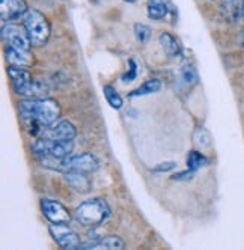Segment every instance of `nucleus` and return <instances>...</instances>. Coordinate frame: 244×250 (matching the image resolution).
<instances>
[{
  "label": "nucleus",
  "mask_w": 244,
  "mask_h": 250,
  "mask_svg": "<svg viewBox=\"0 0 244 250\" xmlns=\"http://www.w3.org/2000/svg\"><path fill=\"white\" fill-rule=\"evenodd\" d=\"M20 113L23 119L38 121L44 127L53 125L61 116V105L50 98H27L20 101Z\"/></svg>",
  "instance_id": "nucleus-1"
},
{
  "label": "nucleus",
  "mask_w": 244,
  "mask_h": 250,
  "mask_svg": "<svg viewBox=\"0 0 244 250\" xmlns=\"http://www.w3.org/2000/svg\"><path fill=\"white\" fill-rule=\"evenodd\" d=\"M109 216H110L109 204L100 198L84 201L74 211L76 220L80 222L83 226H89V228H95L101 225L104 220H107Z\"/></svg>",
  "instance_id": "nucleus-2"
},
{
  "label": "nucleus",
  "mask_w": 244,
  "mask_h": 250,
  "mask_svg": "<svg viewBox=\"0 0 244 250\" xmlns=\"http://www.w3.org/2000/svg\"><path fill=\"white\" fill-rule=\"evenodd\" d=\"M42 166L50 167L53 170L59 172H83V173H91L98 169V160L89 154V152H83L79 155H69L62 160H48L44 162Z\"/></svg>",
  "instance_id": "nucleus-3"
},
{
  "label": "nucleus",
  "mask_w": 244,
  "mask_h": 250,
  "mask_svg": "<svg viewBox=\"0 0 244 250\" xmlns=\"http://www.w3.org/2000/svg\"><path fill=\"white\" fill-rule=\"evenodd\" d=\"M32 151L41 163L48 160H62L71 155L73 140H53L42 137L32 145Z\"/></svg>",
  "instance_id": "nucleus-4"
},
{
  "label": "nucleus",
  "mask_w": 244,
  "mask_h": 250,
  "mask_svg": "<svg viewBox=\"0 0 244 250\" xmlns=\"http://www.w3.org/2000/svg\"><path fill=\"white\" fill-rule=\"evenodd\" d=\"M23 26L27 30L32 45L42 47L47 44L50 35H51V26H50V21L47 20V17L42 12H40L37 9H30L24 15Z\"/></svg>",
  "instance_id": "nucleus-5"
},
{
  "label": "nucleus",
  "mask_w": 244,
  "mask_h": 250,
  "mask_svg": "<svg viewBox=\"0 0 244 250\" xmlns=\"http://www.w3.org/2000/svg\"><path fill=\"white\" fill-rule=\"evenodd\" d=\"M2 40L6 44V47H12L23 53H30L32 42L24 26L15 24V23H3Z\"/></svg>",
  "instance_id": "nucleus-6"
},
{
  "label": "nucleus",
  "mask_w": 244,
  "mask_h": 250,
  "mask_svg": "<svg viewBox=\"0 0 244 250\" xmlns=\"http://www.w3.org/2000/svg\"><path fill=\"white\" fill-rule=\"evenodd\" d=\"M48 229H50L51 237L55 238V241L62 249H66V250H77V249H80L81 241H80L79 235L68 225H65V223H62V225L51 223Z\"/></svg>",
  "instance_id": "nucleus-7"
},
{
  "label": "nucleus",
  "mask_w": 244,
  "mask_h": 250,
  "mask_svg": "<svg viewBox=\"0 0 244 250\" xmlns=\"http://www.w3.org/2000/svg\"><path fill=\"white\" fill-rule=\"evenodd\" d=\"M41 211L44 217L50 223H58V225H69L71 222V212L68 211L66 207H63L61 202L53 199H42L41 201Z\"/></svg>",
  "instance_id": "nucleus-8"
},
{
  "label": "nucleus",
  "mask_w": 244,
  "mask_h": 250,
  "mask_svg": "<svg viewBox=\"0 0 244 250\" xmlns=\"http://www.w3.org/2000/svg\"><path fill=\"white\" fill-rule=\"evenodd\" d=\"M29 12L26 0H0V15L2 21H14Z\"/></svg>",
  "instance_id": "nucleus-9"
},
{
  "label": "nucleus",
  "mask_w": 244,
  "mask_h": 250,
  "mask_svg": "<svg viewBox=\"0 0 244 250\" xmlns=\"http://www.w3.org/2000/svg\"><path fill=\"white\" fill-rule=\"evenodd\" d=\"M77 130L69 121H59L44 130L42 137L53 140H74Z\"/></svg>",
  "instance_id": "nucleus-10"
},
{
  "label": "nucleus",
  "mask_w": 244,
  "mask_h": 250,
  "mask_svg": "<svg viewBox=\"0 0 244 250\" xmlns=\"http://www.w3.org/2000/svg\"><path fill=\"white\" fill-rule=\"evenodd\" d=\"M80 249L83 250H121L124 249V241L119 237H106V238H98L95 241H88V243H81Z\"/></svg>",
  "instance_id": "nucleus-11"
},
{
  "label": "nucleus",
  "mask_w": 244,
  "mask_h": 250,
  "mask_svg": "<svg viewBox=\"0 0 244 250\" xmlns=\"http://www.w3.org/2000/svg\"><path fill=\"white\" fill-rule=\"evenodd\" d=\"M15 94H19L26 98H47L48 95V87L40 82V80H32L26 86L17 89Z\"/></svg>",
  "instance_id": "nucleus-12"
},
{
  "label": "nucleus",
  "mask_w": 244,
  "mask_h": 250,
  "mask_svg": "<svg viewBox=\"0 0 244 250\" xmlns=\"http://www.w3.org/2000/svg\"><path fill=\"white\" fill-rule=\"evenodd\" d=\"M8 76L11 79V83H12V87L14 91L17 89H20L23 86H26L29 82H32V74L30 71L26 69V66H15V65H11L8 68Z\"/></svg>",
  "instance_id": "nucleus-13"
},
{
  "label": "nucleus",
  "mask_w": 244,
  "mask_h": 250,
  "mask_svg": "<svg viewBox=\"0 0 244 250\" xmlns=\"http://www.w3.org/2000/svg\"><path fill=\"white\" fill-rule=\"evenodd\" d=\"M159 44H160L162 50L170 58H177V56L181 55V44H180V41L175 37H173L172 33H169V32H162L159 35Z\"/></svg>",
  "instance_id": "nucleus-14"
},
{
  "label": "nucleus",
  "mask_w": 244,
  "mask_h": 250,
  "mask_svg": "<svg viewBox=\"0 0 244 250\" xmlns=\"http://www.w3.org/2000/svg\"><path fill=\"white\" fill-rule=\"evenodd\" d=\"M65 181L79 193H88L91 190V180L83 172H66Z\"/></svg>",
  "instance_id": "nucleus-15"
},
{
  "label": "nucleus",
  "mask_w": 244,
  "mask_h": 250,
  "mask_svg": "<svg viewBox=\"0 0 244 250\" xmlns=\"http://www.w3.org/2000/svg\"><path fill=\"white\" fill-rule=\"evenodd\" d=\"M5 56H6V61L11 63V65H15V66H29L32 63V55L30 53H23V51H19L12 47H6L5 48Z\"/></svg>",
  "instance_id": "nucleus-16"
},
{
  "label": "nucleus",
  "mask_w": 244,
  "mask_h": 250,
  "mask_svg": "<svg viewBox=\"0 0 244 250\" xmlns=\"http://www.w3.org/2000/svg\"><path fill=\"white\" fill-rule=\"evenodd\" d=\"M146 12L151 20H163L169 12L166 0H148Z\"/></svg>",
  "instance_id": "nucleus-17"
},
{
  "label": "nucleus",
  "mask_w": 244,
  "mask_h": 250,
  "mask_svg": "<svg viewBox=\"0 0 244 250\" xmlns=\"http://www.w3.org/2000/svg\"><path fill=\"white\" fill-rule=\"evenodd\" d=\"M160 89H162V80H159V79H149L143 84L139 86L137 89H134L133 92H130L128 97H131V98L145 97V95H151V94L159 92Z\"/></svg>",
  "instance_id": "nucleus-18"
},
{
  "label": "nucleus",
  "mask_w": 244,
  "mask_h": 250,
  "mask_svg": "<svg viewBox=\"0 0 244 250\" xmlns=\"http://www.w3.org/2000/svg\"><path fill=\"white\" fill-rule=\"evenodd\" d=\"M208 163H210V160H208L202 152H198V151H190L188 155H187V169L190 170H199L201 167H205Z\"/></svg>",
  "instance_id": "nucleus-19"
},
{
  "label": "nucleus",
  "mask_w": 244,
  "mask_h": 250,
  "mask_svg": "<svg viewBox=\"0 0 244 250\" xmlns=\"http://www.w3.org/2000/svg\"><path fill=\"white\" fill-rule=\"evenodd\" d=\"M102 92H104V97H106V101L107 104L112 107V109H116L119 110L122 105H124V100H122V97L116 92V89L110 84H106L102 87Z\"/></svg>",
  "instance_id": "nucleus-20"
},
{
  "label": "nucleus",
  "mask_w": 244,
  "mask_h": 250,
  "mask_svg": "<svg viewBox=\"0 0 244 250\" xmlns=\"http://www.w3.org/2000/svg\"><path fill=\"white\" fill-rule=\"evenodd\" d=\"M151 33H152V30H151L149 26H146L143 23H136L134 24V37L141 44H145V42L149 41Z\"/></svg>",
  "instance_id": "nucleus-21"
},
{
  "label": "nucleus",
  "mask_w": 244,
  "mask_h": 250,
  "mask_svg": "<svg viewBox=\"0 0 244 250\" xmlns=\"http://www.w3.org/2000/svg\"><path fill=\"white\" fill-rule=\"evenodd\" d=\"M193 139H195V144H196L198 146H201L202 149L211 146V136H210V133H208L205 128H198V130L195 131Z\"/></svg>",
  "instance_id": "nucleus-22"
},
{
  "label": "nucleus",
  "mask_w": 244,
  "mask_h": 250,
  "mask_svg": "<svg viewBox=\"0 0 244 250\" xmlns=\"http://www.w3.org/2000/svg\"><path fill=\"white\" fill-rule=\"evenodd\" d=\"M181 80H183L187 86H195V84L198 83V80H199L196 69H195L193 66H190V65L184 66V68L181 69Z\"/></svg>",
  "instance_id": "nucleus-23"
},
{
  "label": "nucleus",
  "mask_w": 244,
  "mask_h": 250,
  "mask_svg": "<svg viewBox=\"0 0 244 250\" xmlns=\"http://www.w3.org/2000/svg\"><path fill=\"white\" fill-rule=\"evenodd\" d=\"M136 77H137V65H136V62L131 59V61H130V69L127 71V73H125L124 76H122V82H124V83L133 82Z\"/></svg>",
  "instance_id": "nucleus-24"
},
{
  "label": "nucleus",
  "mask_w": 244,
  "mask_h": 250,
  "mask_svg": "<svg viewBox=\"0 0 244 250\" xmlns=\"http://www.w3.org/2000/svg\"><path fill=\"white\" fill-rule=\"evenodd\" d=\"M177 167V165L173 163V162H166V163H160V165H157L155 167H152V172L155 173H164V172H170Z\"/></svg>",
  "instance_id": "nucleus-25"
},
{
  "label": "nucleus",
  "mask_w": 244,
  "mask_h": 250,
  "mask_svg": "<svg viewBox=\"0 0 244 250\" xmlns=\"http://www.w3.org/2000/svg\"><path fill=\"white\" fill-rule=\"evenodd\" d=\"M195 170H190V169H187L185 172H180V173H177V175H173L172 176V180L173 181H190L191 178L195 176Z\"/></svg>",
  "instance_id": "nucleus-26"
},
{
  "label": "nucleus",
  "mask_w": 244,
  "mask_h": 250,
  "mask_svg": "<svg viewBox=\"0 0 244 250\" xmlns=\"http://www.w3.org/2000/svg\"><path fill=\"white\" fill-rule=\"evenodd\" d=\"M240 15H241V19L244 20V0H243V3L240 6Z\"/></svg>",
  "instance_id": "nucleus-27"
},
{
  "label": "nucleus",
  "mask_w": 244,
  "mask_h": 250,
  "mask_svg": "<svg viewBox=\"0 0 244 250\" xmlns=\"http://www.w3.org/2000/svg\"><path fill=\"white\" fill-rule=\"evenodd\" d=\"M124 2H127V3H134L136 0H124Z\"/></svg>",
  "instance_id": "nucleus-28"
},
{
  "label": "nucleus",
  "mask_w": 244,
  "mask_h": 250,
  "mask_svg": "<svg viewBox=\"0 0 244 250\" xmlns=\"http://www.w3.org/2000/svg\"><path fill=\"white\" fill-rule=\"evenodd\" d=\"M241 41H243V44H244V30H243V33H241Z\"/></svg>",
  "instance_id": "nucleus-29"
}]
</instances>
